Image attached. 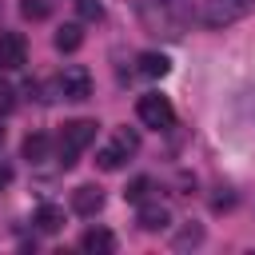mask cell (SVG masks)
Listing matches in <instances>:
<instances>
[{
  "mask_svg": "<svg viewBox=\"0 0 255 255\" xmlns=\"http://www.w3.org/2000/svg\"><path fill=\"white\" fill-rule=\"evenodd\" d=\"M116 143H120L128 155H131V151H139V135H135V131H128V128H120V131H116Z\"/></svg>",
  "mask_w": 255,
  "mask_h": 255,
  "instance_id": "15",
  "label": "cell"
},
{
  "mask_svg": "<svg viewBox=\"0 0 255 255\" xmlns=\"http://www.w3.org/2000/svg\"><path fill=\"white\" fill-rule=\"evenodd\" d=\"M203 239V227H183L179 235H175V247H195Z\"/></svg>",
  "mask_w": 255,
  "mask_h": 255,
  "instance_id": "16",
  "label": "cell"
},
{
  "mask_svg": "<svg viewBox=\"0 0 255 255\" xmlns=\"http://www.w3.org/2000/svg\"><path fill=\"white\" fill-rule=\"evenodd\" d=\"M24 16L44 20V16H48V4H44V0H24Z\"/></svg>",
  "mask_w": 255,
  "mask_h": 255,
  "instance_id": "17",
  "label": "cell"
},
{
  "mask_svg": "<svg viewBox=\"0 0 255 255\" xmlns=\"http://www.w3.org/2000/svg\"><path fill=\"white\" fill-rule=\"evenodd\" d=\"M0 143H4V128H0Z\"/></svg>",
  "mask_w": 255,
  "mask_h": 255,
  "instance_id": "22",
  "label": "cell"
},
{
  "mask_svg": "<svg viewBox=\"0 0 255 255\" xmlns=\"http://www.w3.org/2000/svg\"><path fill=\"white\" fill-rule=\"evenodd\" d=\"M124 159H128V151H124L120 143H108V147L96 155V163H100L104 171H120V167H124Z\"/></svg>",
  "mask_w": 255,
  "mask_h": 255,
  "instance_id": "13",
  "label": "cell"
},
{
  "mask_svg": "<svg viewBox=\"0 0 255 255\" xmlns=\"http://www.w3.org/2000/svg\"><path fill=\"white\" fill-rule=\"evenodd\" d=\"M151 187H155V183H151L147 175H135V179H131V183L124 187V199H128V203H147Z\"/></svg>",
  "mask_w": 255,
  "mask_h": 255,
  "instance_id": "14",
  "label": "cell"
},
{
  "mask_svg": "<svg viewBox=\"0 0 255 255\" xmlns=\"http://www.w3.org/2000/svg\"><path fill=\"white\" fill-rule=\"evenodd\" d=\"M167 68H171V64H167V56H159V52H143V56H139V72L151 76V80L167 76Z\"/></svg>",
  "mask_w": 255,
  "mask_h": 255,
  "instance_id": "11",
  "label": "cell"
},
{
  "mask_svg": "<svg viewBox=\"0 0 255 255\" xmlns=\"http://www.w3.org/2000/svg\"><path fill=\"white\" fill-rule=\"evenodd\" d=\"M92 139H96V120H72V124H64V131H60V167H72Z\"/></svg>",
  "mask_w": 255,
  "mask_h": 255,
  "instance_id": "1",
  "label": "cell"
},
{
  "mask_svg": "<svg viewBox=\"0 0 255 255\" xmlns=\"http://www.w3.org/2000/svg\"><path fill=\"white\" fill-rule=\"evenodd\" d=\"M80 247H84L88 255H112V251H116V235H112L108 227H92V231H84Z\"/></svg>",
  "mask_w": 255,
  "mask_h": 255,
  "instance_id": "7",
  "label": "cell"
},
{
  "mask_svg": "<svg viewBox=\"0 0 255 255\" xmlns=\"http://www.w3.org/2000/svg\"><path fill=\"white\" fill-rule=\"evenodd\" d=\"M72 207H76L80 215H96V211L104 207V191H100L96 183H80V187L72 191Z\"/></svg>",
  "mask_w": 255,
  "mask_h": 255,
  "instance_id": "6",
  "label": "cell"
},
{
  "mask_svg": "<svg viewBox=\"0 0 255 255\" xmlns=\"http://www.w3.org/2000/svg\"><path fill=\"white\" fill-rule=\"evenodd\" d=\"M8 183H12V167H8V163H4V159H0V191H4V187H8Z\"/></svg>",
  "mask_w": 255,
  "mask_h": 255,
  "instance_id": "21",
  "label": "cell"
},
{
  "mask_svg": "<svg viewBox=\"0 0 255 255\" xmlns=\"http://www.w3.org/2000/svg\"><path fill=\"white\" fill-rule=\"evenodd\" d=\"M32 223H36V231H44V235H56V231L64 227V207H56V203H44V207H36Z\"/></svg>",
  "mask_w": 255,
  "mask_h": 255,
  "instance_id": "9",
  "label": "cell"
},
{
  "mask_svg": "<svg viewBox=\"0 0 255 255\" xmlns=\"http://www.w3.org/2000/svg\"><path fill=\"white\" fill-rule=\"evenodd\" d=\"M100 12H104L100 0H80V16H84V20H100Z\"/></svg>",
  "mask_w": 255,
  "mask_h": 255,
  "instance_id": "19",
  "label": "cell"
},
{
  "mask_svg": "<svg viewBox=\"0 0 255 255\" xmlns=\"http://www.w3.org/2000/svg\"><path fill=\"white\" fill-rule=\"evenodd\" d=\"M251 8H255V0H207V8H203V24H207V28H223V24L243 20Z\"/></svg>",
  "mask_w": 255,
  "mask_h": 255,
  "instance_id": "3",
  "label": "cell"
},
{
  "mask_svg": "<svg viewBox=\"0 0 255 255\" xmlns=\"http://www.w3.org/2000/svg\"><path fill=\"white\" fill-rule=\"evenodd\" d=\"M60 96L64 100H88L92 96V72L84 68V64H68L64 72H60Z\"/></svg>",
  "mask_w": 255,
  "mask_h": 255,
  "instance_id": "4",
  "label": "cell"
},
{
  "mask_svg": "<svg viewBox=\"0 0 255 255\" xmlns=\"http://www.w3.org/2000/svg\"><path fill=\"white\" fill-rule=\"evenodd\" d=\"M231 203H235V195H231V191H227V195H215V199H211V207H215V211H223V207H231Z\"/></svg>",
  "mask_w": 255,
  "mask_h": 255,
  "instance_id": "20",
  "label": "cell"
},
{
  "mask_svg": "<svg viewBox=\"0 0 255 255\" xmlns=\"http://www.w3.org/2000/svg\"><path fill=\"white\" fill-rule=\"evenodd\" d=\"M12 108H16V92H12L8 84H0V116H8Z\"/></svg>",
  "mask_w": 255,
  "mask_h": 255,
  "instance_id": "18",
  "label": "cell"
},
{
  "mask_svg": "<svg viewBox=\"0 0 255 255\" xmlns=\"http://www.w3.org/2000/svg\"><path fill=\"white\" fill-rule=\"evenodd\" d=\"M135 116H139V124H143V128H155V131H163V128H171V124H175V108H171V100H167V96H159V92L139 96Z\"/></svg>",
  "mask_w": 255,
  "mask_h": 255,
  "instance_id": "2",
  "label": "cell"
},
{
  "mask_svg": "<svg viewBox=\"0 0 255 255\" xmlns=\"http://www.w3.org/2000/svg\"><path fill=\"white\" fill-rule=\"evenodd\" d=\"M28 64V44L20 32H0V72H16Z\"/></svg>",
  "mask_w": 255,
  "mask_h": 255,
  "instance_id": "5",
  "label": "cell"
},
{
  "mask_svg": "<svg viewBox=\"0 0 255 255\" xmlns=\"http://www.w3.org/2000/svg\"><path fill=\"white\" fill-rule=\"evenodd\" d=\"M24 159H28V163H44V159H48V135H44V131H32V135L24 139Z\"/></svg>",
  "mask_w": 255,
  "mask_h": 255,
  "instance_id": "10",
  "label": "cell"
},
{
  "mask_svg": "<svg viewBox=\"0 0 255 255\" xmlns=\"http://www.w3.org/2000/svg\"><path fill=\"white\" fill-rule=\"evenodd\" d=\"M84 44V32H80V24H64L60 32H56V48L60 52H76Z\"/></svg>",
  "mask_w": 255,
  "mask_h": 255,
  "instance_id": "12",
  "label": "cell"
},
{
  "mask_svg": "<svg viewBox=\"0 0 255 255\" xmlns=\"http://www.w3.org/2000/svg\"><path fill=\"white\" fill-rule=\"evenodd\" d=\"M171 223V211L163 203H139V227L143 231H167Z\"/></svg>",
  "mask_w": 255,
  "mask_h": 255,
  "instance_id": "8",
  "label": "cell"
}]
</instances>
